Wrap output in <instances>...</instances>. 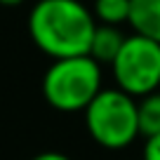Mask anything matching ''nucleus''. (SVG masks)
I'll return each instance as SVG.
<instances>
[{"label":"nucleus","instance_id":"5","mask_svg":"<svg viewBox=\"0 0 160 160\" xmlns=\"http://www.w3.org/2000/svg\"><path fill=\"white\" fill-rule=\"evenodd\" d=\"M132 33L160 42V0H130Z\"/></svg>","mask_w":160,"mask_h":160},{"label":"nucleus","instance_id":"3","mask_svg":"<svg viewBox=\"0 0 160 160\" xmlns=\"http://www.w3.org/2000/svg\"><path fill=\"white\" fill-rule=\"evenodd\" d=\"M87 134L106 151H122L139 139L137 99L118 87H104L82 111Z\"/></svg>","mask_w":160,"mask_h":160},{"label":"nucleus","instance_id":"9","mask_svg":"<svg viewBox=\"0 0 160 160\" xmlns=\"http://www.w3.org/2000/svg\"><path fill=\"white\" fill-rule=\"evenodd\" d=\"M144 160H160V134L148 137L144 141Z\"/></svg>","mask_w":160,"mask_h":160},{"label":"nucleus","instance_id":"6","mask_svg":"<svg viewBox=\"0 0 160 160\" xmlns=\"http://www.w3.org/2000/svg\"><path fill=\"white\" fill-rule=\"evenodd\" d=\"M127 35L122 33L120 26H106V24H97L94 35L90 42V57L97 64H113V59L118 57L120 47L125 42Z\"/></svg>","mask_w":160,"mask_h":160},{"label":"nucleus","instance_id":"8","mask_svg":"<svg viewBox=\"0 0 160 160\" xmlns=\"http://www.w3.org/2000/svg\"><path fill=\"white\" fill-rule=\"evenodd\" d=\"M92 14L97 24L122 26L130 21V0H94Z\"/></svg>","mask_w":160,"mask_h":160},{"label":"nucleus","instance_id":"4","mask_svg":"<svg viewBox=\"0 0 160 160\" xmlns=\"http://www.w3.org/2000/svg\"><path fill=\"white\" fill-rule=\"evenodd\" d=\"M113 82L125 94L141 99L160 90V42L130 33L111 64Z\"/></svg>","mask_w":160,"mask_h":160},{"label":"nucleus","instance_id":"7","mask_svg":"<svg viewBox=\"0 0 160 160\" xmlns=\"http://www.w3.org/2000/svg\"><path fill=\"white\" fill-rule=\"evenodd\" d=\"M137 118H139V134L144 139L160 134V90L137 101Z\"/></svg>","mask_w":160,"mask_h":160},{"label":"nucleus","instance_id":"11","mask_svg":"<svg viewBox=\"0 0 160 160\" xmlns=\"http://www.w3.org/2000/svg\"><path fill=\"white\" fill-rule=\"evenodd\" d=\"M26 0H0V5L2 7H19V5H24Z\"/></svg>","mask_w":160,"mask_h":160},{"label":"nucleus","instance_id":"2","mask_svg":"<svg viewBox=\"0 0 160 160\" xmlns=\"http://www.w3.org/2000/svg\"><path fill=\"white\" fill-rule=\"evenodd\" d=\"M104 90V71L90 54L54 59L42 75V97L59 113H82Z\"/></svg>","mask_w":160,"mask_h":160},{"label":"nucleus","instance_id":"1","mask_svg":"<svg viewBox=\"0 0 160 160\" xmlns=\"http://www.w3.org/2000/svg\"><path fill=\"white\" fill-rule=\"evenodd\" d=\"M94 28V14L80 0H38L28 14L31 40L52 61L90 54Z\"/></svg>","mask_w":160,"mask_h":160},{"label":"nucleus","instance_id":"10","mask_svg":"<svg viewBox=\"0 0 160 160\" xmlns=\"http://www.w3.org/2000/svg\"><path fill=\"white\" fill-rule=\"evenodd\" d=\"M31 160H73V158H68V155L61 153V151H42V153L33 155Z\"/></svg>","mask_w":160,"mask_h":160}]
</instances>
